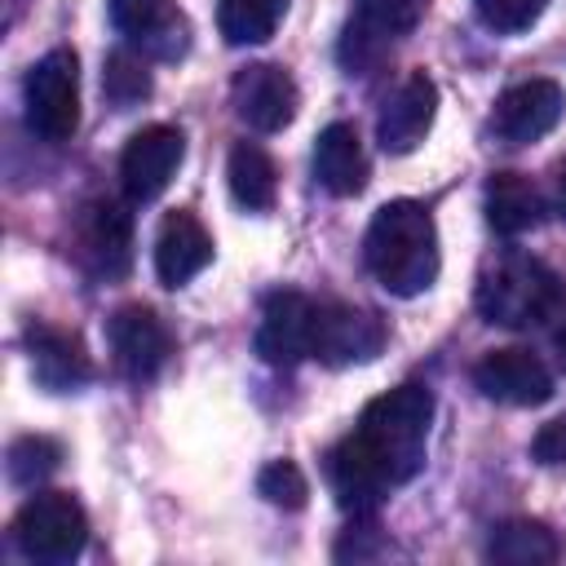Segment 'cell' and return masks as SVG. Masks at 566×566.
<instances>
[{
	"instance_id": "6da1fadb",
	"label": "cell",
	"mask_w": 566,
	"mask_h": 566,
	"mask_svg": "<svg viewBox=\"0 0 566 566\" xmlns=\"http://www.w3.org/2000/svg\"><path fill=\"white\" fill-rule=\"evenodd\" d=\"M433 424V389L398 385L371 398L349 438H340L327 455V482L340 509L371 513L394 486L411 482L424 469Z\"/></svg>"
},
{
	"instance_id": "7a4b0ae2",
	"label": "cell",
	"mask_w": 566,
	"mask_h": 566,
	"mask_svg": "<svg viewBox=\"0 0 566 566\" xmlns=\"http://www.w3.org/2000/svg\"><path fill=\"white\" fill-rule=\"evenodd\" d=\"M363 261L371 279L389 296H420L438 279V226L433 212L416 199H389L376 208L367 239H363Z\"/></svg>"
},
{
	"instance_id": "3957f363",
	"label": "cell",
	"mask_w": 566,
	"mask_h": 566,
	"mask_svg": "<svg viewBox=\"0 0 566 566\" xmlns=\"http://www.w3.org/2000/svg\"><path fill=\"white\" fill-rule=\"evenodd\" d=\"M473 301L486 323L539 327L562 314V279L526 252H500L495 261L482 265Z\"/></svg>"
},
{
	"instance_id": "277c9868",
	"label": "cell",
	"mask_w": 566,
	"mask_h": 566,
	"mask_svg": "<svg viewBox=\"0 0 566 566\" xmlns=\"http://www.w3.org/2000/svg\"><path fill=\"white\" fill-rule=\"evenodd\" d=\"M13 544L31 562H75L88 544V517L66 491H35L13 517Z\"/></svg>"
},
{
	"instance_id": "5b68a950",
	"label": "cell",
	"mask_w": 566,
	"mask_h": 566,
	"mask_svg": "<svg viewBox=\"0 0 566 566\" xmlns=\"http://www.w3.org/2000/svg\"><path fill=\"white\" fill-rule=\"evenodd\" d=\"M27 124L44 142H66L80 128V57L75 49H49L27 71Z\"/></svg>"
},
{
	"instance_id": "8992f818",
	"label": "cell",
	"mask_w": 566,
	"mask_h": 566,
	"mask_svg": "<svg viewBox=\"0 0 566 566\" xmlns=\"http://www.w3.org/2000/svg\"><path fill=\"white\" fill-rule=\"evenodd\" d=\"M385 349V323L371 310L340 305V301H318L314 305V345L310 358L327 367H354L371 363Z\"/></svg>"
},
{
	"instance_id": "52a82bcc",
	"label": "cell",
	"mask_w": 566,
	"mask_h": 566,
	"mask_svg": "<svg viewBox=\"0 0 566 566\" xmlns=\"http://www.w3.org/2000/svg\"><path fill=\"white\" fill-rule=\"evenodd\" d=\"M566 115V88L557 80H522L500 93L491 111V133L504 146H531L548 137Z\"/></svg>"
},
{
	"instance_id": "ba28073f",
	"label": "cell",
	"mask_w": 566,
	"mask_h": 566,
	"mask_svg": "<svg viewBox=\"0 0 566 566\" xmlns=\"http://www.w3.org/2000/svg\"><path fill=\"white\" fill-rule=\"evenodd\" d=\"M186 159V137L181 128L172 124H146L128 137L124 155H119V177H124V190L128 199L146 203V199H159L168 190V181L177 177Z\"/></svg>"
},
{
	"instance_id": "9c48e42d",
	"label": "cell",
	"mask_w": 566,
	"mask_h": 566,
	"mask_svg": "<svg viewBox=\"0 0 566 566\" xmlns=\"http://www.w3.org/2000/svg\"><path fill=\"white\" fill-rule=\"evenodd\" d=\"M111 336V358L119 367V376H128L133 385L155 380L172 354V332L164 327V318L146 305H124L111 314L106 323Z\"/></svg>"
},
{
	"instance_id": "30bf717a",
	"label": "cell",
	"mask_w": 566,
	"mask_h": 566,
	"mask_svg": "<svg viewBox=\"0 0 566 566\" xmlns=\"http://www.w3.org/2000/svg\"><path fill=\"white\" fill-rule=\"evenodd\" d=\"M230 106L234 115L256 128V133H279L296 119V106H301V93H296V80L274 66V62H252L234 75L230 84Z\"/></svg>"
},
{
	"instance_id": "8fae6325",
	"label": "cell",
	"mask_w": 566,
	"mask_h": 566,
	"mask_svg": "<svg viewBox=\"0 0 566 566\" xmlns=\"http://www.w3.org/2000/svg\"><path fill=\"white\" fill-rule=\"evenodd\" d=\"M473 385L504 407H539L553 398V371L531 349H491L473 367Z\"/></svg>"
},
{
	"instance_id": "7c38bea8",
	"label": "cell",
	"mask_w": 566,
	"mask_h": 566,
	"mask_svg": "<svg viewBox=\"0 0 566 566\" xmlns=\"http://www.w3.org/2000/svg\"><path fill=\"white\" fill-rule=\"evenodd\" d=\"M111 27L159 62H177L190 44V27L177 0H111Z\"/></svg>"
},
{
	"instance_id": "4fadbf2b",
	"label": "cell",
	"mask_w": 566,
	"mask_h": 566,
	"mask_svg": "<svg viewBox=\"0 0 566 566\" xmlns=\"http://www.w3.org/2000/svg\"><path fill=\"white\" fill-rule=\"evenodd\" d=\"M433 115H438V84L424 75V71H411L380 106V119H376V137L389 155H411L429 128H433Z\"/></svg>"
},
{
	"instance_id": "5bb4252c",
	"label": "cell",
	"mask_w": 566,
	"mask_h": 566,
	"mask_svg": "<svg viewBox=\"0 0 566 566\" xmlns=\"http://www.w3.org/2000/svg\"><path fill=\"white\" fill-rule=\"evenodd\" d=\"M75 243H80V261L97 279H119L133 265V217L124 212V203L97 199L84 208L75 226Z\"/></svg>"
},
{
	"instance_id": "9a60e30c",
	"label": "cell",
	"mask_w": 566,
	"mask_h": 566,
	"mask_svg": "<svg viewBox=\"0 0 566 566\" xmlns=\"http://www.w3.org/2000/svg\"><path fill=\"white\" fill-rule=\"evenodd\" d=\"M314 305L301 292H274L261 310V327H256V354L270 367H292L301 358H310L314 345Z\"/></svg>"
},
{
	"instance_id": "2e32d148",
	"label": "cell",
	"mask_w": 566,
	"mask_h": 566,
	"mask_svg": "<svg viewBox=\"0 0 566 566\" xmlns=\"http://www.w3.org/2000/svg\"><path fill=\"white\" fill-rule=\"evenodd\" d=\"M212 261V234L203 221L186 208L168 212L155 234V274L164 287H186L195 274H203Z\"/></svg>"
},
{
	"instance_id": "e0dca14e",
	"label": "cell",
	"mask_w": 566,
	"mask_h": 566,
	"mask_svg": "<svg viewBox=\"0 0 566 566\" xmlns=\"http://www.w3.org/2000/svg\"><path fill=\"white\" fill-rule=\"evenodd\" d=\"M424 4L429 0H358V22H349L345 49H340L345 66L363 71L394 35H402V31H411L420 22Z\"/></svg>"
},
{
	"instance_id": "ac0fdd59",
	"label": "cell",
	"mask_w": 566,
	"mask_h": 566,
	"mask_svg": "<svg viewBox=\"0 0 566 566\" xmlns=\"http://www.w3.org/2000/svg\"><path fill=\"white\" fill-rule=\"evenodd\" d=\"M27 349H31V371L44 389L53 394H71L93 376V363L80 345L75 332L49 327V323H31L27 327Z\"/></svg>"
},
{
	"instance_id": "d6986e66",
	"label": "cell",
	"mask_w": 566,
	"mask_h": 566,
	"mask_svg": "<svg viewBox=\"0 0 566 566\" xmlns=\"http://www.w3.org/2000/svg\"><path fill=\"white\" fill-rule=\"evenodd\" d=\"M314 177L327 195L349 199L367 186V155L354 124H327L314 142Z\"/></svg>"
},
{
	"instance_id": "ffe728a7",
	"label": "cell",
	"mask_w": 566,
	"mask_h": 566,
	"mask_svg": "<svg viewBox=\"0 0 566 566\" xmlns=\"http://www.w3.org/2000/svg\"><path fill=\"white\" fill-rule=\"evenodd\" d=\"M539 217H544V199H539V190H535L531 177H522V172H495L486 181V221L500 234L535 230Z\"/></svg>"
},
{
	"instance_id": "44dd1931",
	"label": "cell",
	"mask_w": 566,
	"mask_h": 566,
	"mask_svg": "<svg viewBox=\"0 0 566 566\" xmlns=\"http://www.w3.org/2000/svg\"><path fill=\"white\" fill-rule=\"evenodd\" d=\"M226 181H230V195L239 208L248 212H265L274 208V195H279V172H274V159L256 146V142H239L226 159Z\"/></svg>"
},
{
	"instance_id": "7402d4cb",
	"label": "cell",
	"mask_w": 566,
	"mask_h": 566,
	"mask_svg": "<svg viewBox=\"0 0 566 566\" xmlns=\"http://www.w3.org/2000/svg\"><path fill=\"white\" fill-rule=\"evenodd\" d=\"M486 553L504 566H544V562H557V539L544 522H531V517H513V522H500L491 531V544Z\"/></svg>"
},
{
	"instance_id": "603a6c76",
	"label": "cell",
	"mask_w": 566,
	"mask_h": 566,
	"mask_svg": "<svg viewBox=\"0 0 566 566\" xmlns=\"http://www.w3.org/2000/svg\"><path fill=\"white\" fill-rule=\"evenodd\" d=\"M287 0H221L217 4V27L226 44H265L283 18Z\"/></svg>"
},
{
	"instance_id": "cb8c5ba5",
	"label": "cell",
	"mask_w": 566,
	"mask_h": 566,
	"mask_svg": "<svg viewBox=\"0 0 566 566\" xmlns=\"http://www.w3.org/2000/svg\"><path fill=\"white\" fill-rule=\"evenodd\" d=\"M102 93L115 111H128L137 106L146 93H150V75H146V62L133 57V53H111L106 57V71H102Z\"/></svg>"
},
{
	"instance_id": "d4e9b609",
	"label": "cell",
	"mask_w": 566,
	"mask_h": 566,
	"mask_svg": "<svg viewBox=\"0 0 566 566\" xmlns=\"http://www.w3.org/2000/svg\"><path fill=\"white\" fill-rule=\"evenodd\" d=\"M57 460H62V447L53 438H35V433L31 438H18L9 447V478L18 486H35L40 478H49L57 469Z\"/></svg>"
},
{
	"instance_id": "484cf974",
	"label": "cell",
	"mask_w": 566,
	"mask_h": 566,
	"mask_svg": "<svg viewBox=\"0 0 566 566\" xmlns=\"http://www.w3.org/2000/svg\"><path fill=\"white\" fill-rule=\"evenodd\" d=\"M256 491H261L270 504H279V509H301L305 495H310V482H305V473H301L292 460H270V464L256 473Z\"/></svg>"
},
{
	"instance_id": "4316f807",
	"label": "cell",
	"mask_w": 566,
	"mask_h": 566,
	"mask_svg": "<svg viewBox=\"0 0 566 566\" xmlns=\"http://www.w3.org/2000/svg\"><path fill=\"white\" fill-rule=\"evenodd\" d=\"M482 27H491L495 35H517L526 27L539 22V13L548 9V0H473Z\"/></svg>"
},
{
	"instance_id": "83f0119b",
	"label": "cell",
	"mask_w": 566,
	"mask_h": 566,
	"mask_svg": "<svg viewBox=\"0 0 566 566\" xmlns=\"http://www.w3.org/2000/svg\"><path fill=\"white\" fill-rule=\"evenodd\" d=\"M531 455H535L539 464H566V411H562V416H553V420L535 433Z\"/></svg>"
},
{
	"instance_id": "f1b7e54d",
	"label": "cell",
	"mask_w": 566,
	"mask_h": 566,
	"mask_svg": "<svg viewBox=\"0 0 566 566\" xmlns=\"http://www.w3.org/2000/svg\"><path fill=\"white\" fill-rule=\"evenodd\" d=\"M557 203L566 208V159L557 164Z\"/></svg>"
},
{
	"instance_id": "f546056e",
	"label": "cell",
	"mask_w": 566,
	"mask_h": 566,
	"mask_svg": "<svg viewBox=\"0 0 566 566\" xmlns=\"http://www.w3.org/2000/svg\"><path fill=\"white\" fill-rule=\"evenodd\" d=\"M557 349H562V367H566V327H562V336H557Z\"/></svg>"
}]
</instances>
